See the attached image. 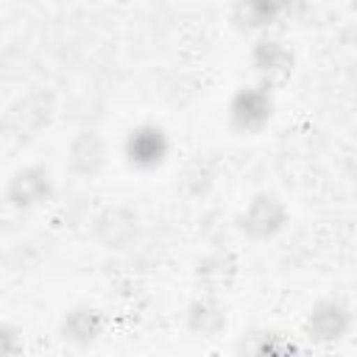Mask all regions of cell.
Masks as SVG:
<instances>
[{
  "label": "cell",
  "instance_id": "6da1fadb",
  "mask_svg": "<svg viewBox=\"0 0 357 357\" xmlns=\"http://www.w3.org/2000/svg\"><path fill=\"white\" fill-rule=\"evenodd\" d=\"M126 153H128V162L137 167H156L167 153V139L159 128L145 126V128L131 131L126 142Z\"/></svg>",
  "mask_w": 357,
  "mask_h": 357
},
{
  "label": "cell",
  "instance_id": "3957f363",
  "mask_svg": "<svg viewBox=\"0 0 357 357\" xmlns=\"http://www.w3.org/2000/svg\"><path fill=\"white\" fill-rule=\"evenodd\" d=\"M290 8V0H243V20L251 28H265Z\"/></svg>",
  "mask_w": 357,
  "mask_h": 357
},
{
  "label": "cell",
  "instance_id": "277c9868",
  "mask_svg": "<svg viewBox=\"0 0 357 357\" xmlns=\"http://www.w3.org/2000/svg\"><path fill=\"white\" fill-rule=\"evenodd\" d=\"M45 192H47V176L42 170H25L11 184V195L17 204H36L45 198Z\"/></svg>",
  "mask_w": 357,
  "mask_h": 357
},
{
  "label": "cell",
  "instance_id": "5b68a950",
  "mask_svg": "<svg viewBox=\"0 0 357 357\" xmlns=\"http://www.w3.org/2000/svg\"><path fill=\"white\" fill-rule=\"evenodd\" d=\"M257 64H259V70L273 73V70H284L290 64V56L279 47V42H262L257 47Z\"/></svg>",
  "mask_w": 357,
  "mask_h": 357
},
{
  "label": "cell",
  "instance_id": "7a4b0ae2",
  "mask_svg": "<svg viewBox=\"0 0 357 357\" xmlns=\"http://www.w3.org/2000/svg\"><path fill=\"white\" fill-rule=\"evenodd\" d=\"M271 117V98L262 89H243L231 103V120L240 128H259Z\"/></svg>",
  "mask_w": 357,
  "mask_h": 357
}]
</instances>
